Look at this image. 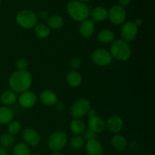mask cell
<instances>
[{
    "label": "cell",
    "mask_w": 155,
    "mask_h": 155,
    "mask_svg": "<svg viewBox=\"0 0 155 155\" xmlns=\"http://www.w3.org/2000/svg\"><path fill=\"white\" fill-rule=\"evenodd\" d=\"M33 82L32 75L28 71H16L8 79V85L15 92H26L30 88Z\"/></svg>",
    "instance_id": "1"
},
{
    "label": "cell",
    "mask_w": 155,
    "mask_h": 155,
    "mask_svg": "<svg viewBox=\"0 0 155 155\" xmlns=\"http://www.w3.org/2000/svg\"><path fill=\"white\" fill-rule=\"evenodd\" d=\"M67 12L74 21L83 22L87 20L90 15V9L89 6L78 0H72L67 5Z\"/></svg>",
    "instance_id": "2"
},
{
    "label": "cell",
    "mask_w": 155,
    "mask_h": 155,
    "mask_svg": "<svg viewBox=\"0 0 155 155\" xmlns=\"http://www.w3.org/2000/svg\"><path fill=\"white\" fill-rule=\"evenodd\" d=\"M110 53L116 60L125 61L131 57L132 49L128 42L123 39H116L111 42Z\"/></svg>",
    "instance_id": "3"
},
{
    "label": "cell",
    "mask_w": 155,
    "mask_h": 155,
    "mask_svg": "<svg viewBox=\"0 0 155 155\" xmlns=\"http://www.w3.org/2000/svg\"><path fill=\"white\" fill-rule=\"evenodd\" d=\"M37 15L33 11L29 9L20 11L16 15V22L24 29L33 28L37 23Z\"/></svg>",
    "instance_id": "4"
},
{
    "label": "cell",
    "mask_w": 155,
    "mask_h": 155,
    "mask_svg": "<svg viewBox=\"0 0 155 155\" xmlns=\"http://www.w3.org/2000/svg\"><path fill=\"white\" fill-rule=\"evenodd\" d=\"M68 136L63 131H55L48 139V146L53 151H60L68 143Z\"/></svg>",
    "instance_id": "5"
},
{
    "label": "cell",
    "mask_w": 155,
    "mask_h": 155,
    "mask_svg": "<svg viewBox=\"0 0 155 155\" xmlns=\"http://www.w3.org/2000/svg\"><path fill=\"white\" fill-rule=\"evenodd\" d=\"M91 108L90 102L86 98H80L72 104L71 107V114L74 119H80L87 114Z\"/></svg>",
    "instance_id": "6"
},
{
    "label": "cell",
    "mask_w": 155,
    "mask_h": 155,
    "mask_svg": "<svg viewBox=\"0 0 155 155\" xmlns=\"http://www.w3.org/2000/svg\"><path fill=\"white\" fill-rule=\"evenodd\" d=\"M112 60H113V58L110 51L104 48H98L95 50L92 54V62L97 66H107L111 63Z\"/></svg>",
    "instance_id": "7"
},
{
    "label": "cell",
    "mask_w": 155,
    "mask_h": 155,
    "mask_svg": "<svg viewBox=\"0 0 155 155\" xmlns=\"http://www.w3.org/2000/svg\"><path fill=\"white\" fill-rule=\"evenodd\" d=\"M107 17L112 24L114 25H120L125 21L127 18V12L123 6L115 5L110 8Z\"/></svg>",
    "instance_id": "8"
},
{
    "label": "cell",
    "mask_w": 155,
    "mask_h": 155,
    "mask_svg": "<svg viewBox=\"0 0 155 155\" xmlns=\"http://www.w3.org/2000/svg\"><path fill=\"white\" fill-rule=\"evenodd\" d=\"M138 33V27L134 22L125 23L123 24L120 29V35L123 38V40L125 42H131L136 39Z\"/></svg>",
    "instance_id": "9"
},
{
    "label": "cell",
    "mask_w": 155,
    "mask_h": 155,
    "mask_svg": "<svg viewBox=\"0 0 155 155\" xmlns=\"http://www.w3.org/2000/svg\"><path fill=\"white\" fill-rule=\"evenodd\" d=\"M22 138L26 145L33 147L37 146L42 140L40 134L33 128L25 129L22 133Z\"/></svg>",
    "instance_id": "10"
},
{
    "label": "cell",
    "mask_w": 155,
    "mask_h": 155,
    "mask_svg": "<svg viewBox=\"0 0 155 155\" xmlns=\"http://www.w3.org/2000/svg\"><path fill=\"white\" fill-rule=\"evenodd\" d=\"M36 101H37V97L36 94L28 90L21 92L18 97V102L20 105L24 108H31L36 104Z\"/></svg>",
    "instance_id": "11"
},
{
    "label": "cell",
    "mask_w": 155,
    "mask_h": 155,
    "mask_svg": "<svg viewBox=\"0 0 155 155\" xmlns=\"http://www.w3.org/2000/svg\"><path fill=\"white\" fill-rule=\"evenodd\" d=\"M124 123L122 118L119 116H111L105 122V128L109 132L114 134H117L124 128Z\"/></svg>",
    "instance_id": "12"
},
{
    "label": "cell",
    "mask_w": 155,
    "mask_h": 155,
    "mask_svg": "<svg viewBox=\"0 0 155 155\" xmlns=\"http://www.w3.org/2000/svg\"><path fill=\"white\" fill-rule=\"evenodd\" d=\"M85 149L88 155H103V146L96 139L88 140L85 145Z\"/></svg>",
    "instance_id": "13"
},
{
    "label": "cell",
    "mask_w": 155,
    "mask_h": 155,
    "mask_svg": "<svg viewBox=\"0 0 155 155\" xmlns=\"http://www.w3.org/2000/svg\"><path fill=\"white\" fill-rule=\"evenodd\" d=\"M88 125H89V129L92 130L96 134H98L102 133L105 129V121L101 117L95 115L89 118Z\"/></svg>",
    "instance_id": "14"
},
{
    "label": "cell",
    "mask_w": 155,
    "mask_h": 155,
    "mask_svg": "<svg viewBox=\"0 0 155 155\" xmlns=\"http://www.w3.org/2000/svg\"><path fill=\"white\" fill-rule=\"evenodd\" d=\"M95 31V24L92 21L90 20H86L80 24L79 27V33L80 36L83 38L91 37L93 35Z\"/></svg>",
    "instance_id": "15"
},
{
    "label": "cell",
    "mask_w": 155,
    "mask_h": 155,
    "mask_svg": "<svg viewBox=\"0 0 155 155\" xmlns=\"http://www.w3.org/2000/svg\"><path fill=\"white\" fill-rule=\"evenodd\" d=\"M39 100L45 105L51 106L58 102V97L53 91L50 89H45L40 93Z\"/></svg>",
    "instance_id": "16"
},
{
    "label": "cell",
    "mask_w": 155,
    "mask_h": 155,
    "mask_svg": "<svg viewBox=\"0 0 155 155\" xmlns=\"http://www.w3.org/2000/svg\"><path fill=\"white\" fill-rule=\"evenodd\" d=\"M112 147L117 151H124L128 147V142L124 136L120 134H115L110 140Z\"/></svg>",
    "instance_id": "17"
},
{
    "label": "cell",
    "mask_w": 155,
    "mask_h": 155,
    "mask_svg": "<svg viewBox=\"0 0 155 155\" xmlns=\"http://www.w3.org/2000/svg\"><path fill=\"white\" fill-rule=\"evenodd\" d=\"M90 15L92 19L95 21L102 22L107 19L108 12L105 8L102 7V6H97L92 9V12H90Z\"/></svg>",
    "instance_id": "18"
},
{
    "label": "cell",
    "mask_w": 155,
    "mask_h": 155,
    "mask_svg": "<svg viewBox=\"0 0 155 155\" xmlns=\"http://www.w3.org/2000/svg\"><path fill=\"white\" fill-rule=\"evenodd\" d=\"M66 80L71 87H78L82 83V76L77 71H69L66 76Z\"/></svg>",
    "instance_id": "19"
},
{
    "label": "cell",
    "mask_w": 155,
    "mask_h": 155,
    "mask_svg": "<svg viewBox=\"0 0 155 155\" xmlns=\"http://www.w3.org/2000/svg\"><path fill=\"white\" fill-rule=\"evenodd\" d=\"M15 117V113L7 106L0 107V124H8Z\"/></svg>",
    "instance_id": "20"
},
{
    "label": "cell",
    "mask_w": 155,
    "mask_h": 155,
    "mask_svg": "<svg viewBox=\"0 0 155 155\" xmlns=\"http://www.w3.org/2000/svg\"><path fill=\"white\" fill-rule=\"evenodd\" d=\"M98 40L103 44L111 43L114 40L115 35L112 30L109 29H103L98 33Z\"/></svg>",
    "instance_id": "21"
},
{
    "label": "cell",
    "mask_w": 155,
    "mask_h": 155,
    "mask_svg": "<svg viewBox=\"0 0 155 155\" xmlns=\"http://www.w3.org/2000/svg\"><path fill=\"white\" fill-rule=\"evenodd\" d=\"M70 129L76 136H81L86 130V126L80 119H74L70 124Z\"/></svg>",
    "instance_id": "22"
},
{
    "label": "cell",
    "mask_w": 155,
    "mask_h": 155,
    "mask_svg": "<svg viewBox=\"0 0 155 155\" xmlns=\"http://www.w3.org/2000/svg\"><path fill=\"white\" fill-rule=\"evenodd\" d=\"M47 25L50 29L58 30L61 28L64 25V19L61 15H54L49 17L47 20Z\"/></svg>",
    "instance_id": "23"
},
{
    "label": "cell",
    "mask_w": 155,
    "mask_h": 155,
    "mask_svg": "<svg viewBox=\"0 0 155 155\" xmlns=\"http://www.w3.org/2000/svg\"><path fill=\"white\" fill-rule=\"evenodd\" d=\"M0 99L5 105H12L17 101L16 94L12 90H6L2 93Z\"/></svg>",
    "instance_id": "24"
},
{
    "label": "cell",
    "mask_w": 155,
    "mask_h": 155,
    "mask_svg": "<svg viewBox=\"0 0 155 155\" xmlns=\"http://www.w3.org/2000/svg\"><path fill=\"white\" fill-rule=\"evenodd\" d=\"M34 33L37 37L40 39H45L50 35L51 29L46 24H39L34 27Z\"/></svg>",
    "instance_id": "25"
},
{
    "label": "cell",
    "mask_w": 155,
    "mask_h": 155,
    "mask_svg": "<svg viewBox=\"0 0 155 155\" xmlns=\"http://www.w3.org/2000/svg\"><path fill=\"white\" fill-rule=\"evenodd\" d=\"M13 155H31L30 148L24 142H19L14 146Z\"/></svg>",
    "instance_id": "26"
},
{
    "label": "cell",
    "mask_w": 155,
    "mask_h": 155,
    "mask_svg": "<svg viewBox=\"0 0 155 155\" xmlns=\"http://www.w3.org/2000/svg\"><path fill=\"white\" fill-rule=\"evenodd\" d=\"M85 145V139L81 136H74L71 138L70 146L74 150H80Z\"/></svg>",
    "instance_id": "27"
},
{
    "label": "cell",
    "mask_w": 155,
    "mask_h": 155,
    "mask_svg": "<svg viewBox=\"0 0 155 155\" xmlns=\"http://www.w3.org/2000/svg\"><path fill=\"white\" fill-rule=\"evenodd\" d=\"M14 142H15V139H14L13 136L9 133H5L0 136V145L2 148L5 149L12 147L14 145Z\"/></svg>",
    "instance_id": "28"
},
{
    "label": "cell",
    "mask_w": 155,
    "mask_h": 155,
    "mask_svg": "<svg viewBox=\"0 0 155 155\" xmlns=\"http://www.w3.org/2000/svg\"><path fill=\"white\" fill-rule=\"evenodd\" d=\"M21 130V124L18 120H12L8 124V133L12 136L18 134Z\"/></svg>",
    "instance_id": "29"
},
{
    "label": "cell",
    "mask_w": 155,
    "mask_h": 155,
    "mask_svg": "<svg viewBox=\"0 0 155 155\" xmlns=\"http://www.w3.org/2000/svg\"><path fill=\"white\" fill-rule=\"evenodd\" d=\"M27 66H28V63L25 58H21L17 60L16 67L18 71H25V70H27Z\"/></svg>",
    "instance_id": "30"
},
{
    "label": "cell",
    "mask_w": 155,
    "mask_h": 155,
    "mask_svg": "<svg viewBox=\"0 0 155 155\" xmlns=\"http://www.w3.org/2000/svg\"><path fill=\"white\" fill-rule=\"evenodd\" d=\"M84 138L83 139H86V140H91V139H96L97 134L95 133H94L92 130H91L90 129H87V130H85L84 132Z\"/></svg>",
    "instance_id": "31"
},
{
    "label": "cell",
    "mask_w": 155,
    "mask_h": 155,
    "mask_svg": "<svg viewBox=\"0 0 155 155\" xmlns=\"http://www.w3.org/2000/svg\"><path fill=\"white\" fill-rule=\"evenodd\" d=\"M70 65L72 68L73 71H77L81 66V61L78 58H74L70 62Z\"/></svg>",
    "instance_id": "32"
},
{
    "label": "cell",
    "mask_w": 155,
    "mask_h": 155,
    "mask_svg": "<svg viewBox=\"0 0 155 155\" xmlns=\"http://www.w3.org/2000/svg\"><path fill=\"white\" fill-rule=\"evenodd\" d=\"M36 15H37V18H40L41 20H48V18H49L48 13L45 10H42L39 12Z\"/></svg>",
    "instance_id": "33"
},
{
    "label": "cell",
    "mask_w": 155,
    "mask_h": 155,
    "mask_svg": "<svg viewBox=\"0 0 155 155\" xmlns=\"http://www.w3.org/2000/svg\"><path fill=\"white\" fill-rule=\"evenodd\" d=\"M120 3V5L123 6V7H125V6L129 5L131 2V0H118Z\"/></svg>",
    "instance_id": "34"
},
{
    "label": "cell",
    "mask_w": 155,
    "mask_h": 155,
    "mask_svg": "<svg viewBox=\"0 0 155 155\" xmlns=\"http://www.w3.org/2000/svg\"><path fill=\"white\" fill-rule=\"evenodd\" d=\"M87 115L89 117H94V116H95V115H96V111H95L94 109L90 108L89 110V111H88Z\"/></svg>",
    "instance_id": "35"
},
{
    "label": "cell",
    "mask_w": 155,
    "mask_h": 155,
    "mask_svg": "<svg viewBox=\"0 0 155 155\" xmlns=\"http://www.w3.org/2000/svg\"><path fill=\"white\" fill-rule=\"evenodd\" d=\"M56 108L58 109V110H63V108L64 107V104L62 102H61V101H58L57 103H56Z\"/></svg>",
    "instance_id": "36"
},
{
    "label": "cell",
    "mask_w": 155,
    "mask_h": 155,
    "mask_svg": "<svg viewBox=\"0 0 155 155\" xmlns=\"http://www.w3.org/2000/svg\"><path fill=\"white\" fill-rule=\"evenodd\" d=\"M135 24H136V25L138 27H139V26H141L142 24V23H143V21H142V18H137V19L136 20V21H135Z\"/></svg>",
    "instance_id": "37"
},
{
    "label": "cell",
    "mask_w": 155,
    "mask_h": 155,
    "mask_svg": "<svg viewBox=\"0 0 155 155\" xmlns=\"http://www.w3.org/2000/svg\"><path fill=\"white\" fill-rule=\"evenodd\" d=\"M0 155H8V154L7 151L5 148H0Z\"/></svg>",
    "instance_id": "38"
},
{
    "label": "cell",
    "mask_w": 155,
    "mask_h": 155,
    "mask_svg": "<svg viewBox=\"0 0 155 155\" xmlns=\"http://www.w3.org/2000/svg\"><path fill=\"white\" fill-rule=\"evenodd\" d=\"M51 155H63L60 151H53V153Z\"/></svg>",
    "instance_id": "39"
},
{
    "label": "cell",
    "mask_w": 155,
    "mask_h": 155,
    "mask_svg": "<svg viewBox=\"0 0 155 155\" xmlns=\"http://www.w3.org/2000/svg\"><path fill=\"white\" fill-rule=\"evenodd\" d=\"M78 1L82 2H83V3H86V2H89L92 1V0H78Z\"/></svg>",
    "instance_id": "40"
},
{
    "label": "cell",
    "mask_w": 155,
    "mask_h": 155,
    "mask_svg": "<svg viewBox=\"0 0 155 155\" xmlns=\"http://www.w3.org/2000/svg\"><path fill=\"white\" fill-rule=\"evenodd\" d=\"M32 155H42V154H40V153H34V154H33Z\"/></svg>",
    "instance_id": "41"
},
{
    "label": "cell",
    "mask_w": 155,
    "mask_h": 155,
    "mask_svg": "<svg viewBox=\"0 0 155 155\" xmlns=\"http://www.w3.org/2000/svg\"><path fill=\"white\" fill-rule=\"evenodd\" d=\"M142 155H152V154H142Z\"/></svg>",
    "instance_id": "42"
},
{
    "label": "cell",
    "mask_w": 155,
    "mask_h": 155,
    "mask_svg": "<svg viewBox=\"0 0 155 155\" xmlns=\"http://www.w3.org/2000/svg\"><path fill=\"white\" fill-rule=\"evenodd\" d=\"M0 2H1V0H0Z\"/></svg>",
    "instance_id": "43"
}]
</instances>
